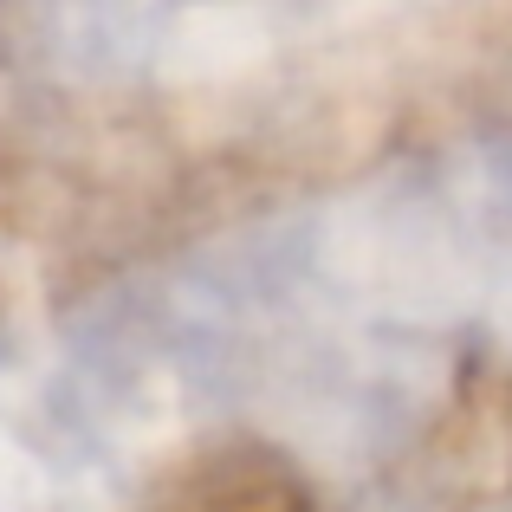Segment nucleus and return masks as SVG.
Listing matches in <instances>:
<instances>
[{
  "label": "nucleus",
  "instance_id": "nucleus-1",
  "mask_svg": "<svg viewBox=\"0 0 512 512\" xmlns=\"http://www.w3.org/2000/svg\"><path fill=\"white\" fill-rule=\"evenodd\" d=\"M130 512H331L305 467L273 441L221 435L175 454L163 474L137 493Z\"/></svg>",
  "mask_w": 512,
  "mask_h": 512
}]
</instances>
